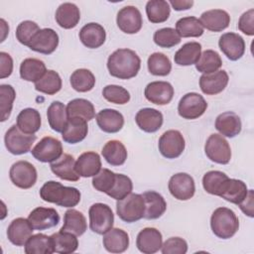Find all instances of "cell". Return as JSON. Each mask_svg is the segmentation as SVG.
<instances>
[{"mask_svg":"<svg viewBox=\"0 0 254 254\" xmlns=\"http://www.w3.org/2000/svg\"><path fill=\"white\" fill-rule=\"evenodd\" d=\"M47 72L46 64L43 61L35 58L25 59L20 65V76L22 79L37 82Z\"/></svg>","mask_w":254,"mask_h":254,"instance_id":"e575fe53","label":"cell"},{"mask_svg":"<svg viewBox=\"0 0 254 254\" xmlns=\"http://www.w3.org/2000/svg\"><path fill=\"white\" fill-rule=\"evenodd\" d=\"M35 89L48 95L56 94L62 89V78L57 71L47 70L43 77L35 82Z\"/></svg>","mask_w":254,"mask_h":254,"instance_id":"ee69618b","label":"cell"},{"mask_svg":"<svg viewBox=\"0 0 254 254\" xmlns=\"http://www.w3.org/2000/svg\"><path fill=\"white\" fill-rule=\"evenodd\" d=\"M163 254H185L188 251V243L181 237L167 239L161 247Z\"/></svg>","mask_w":254,"mask_h":254,"instance_id":"9f6ffc18","label":"cell"},{"mask_svg":"<svg viewBox=\"0 0 254 254\" xmlns=\"http://www.w3.org/2000/svg\"><path fill=\"white\" fill-rule=\"evenodd\" d=\"M40 27L37 23L26 20L21 22L16 29V38L22 45L29 46L33 38L40 31Z\"/></svg>","mask_w":254,"mask_h":254,"instance_id":"11a10c76","label":"cell"},{"mask_svg":"<svg viewBox=\"0 0 254 254\" xmlns=\"http://www.w3.org/2000/svg\"><path fill=\"white\" fill-rule=\"evenodd\" d=\"M75 170L82 178L94 177L101 170L100 156L96 152H84L75 162Z\"/></svg>","mask_w":254,"mask_h":254,"instance_id":"f1b7e54d","label":"cell"},{"mask_svg":"<svg viewBox=\"0 0 254 254\" xmlns=\"http://www.w3.org/2000/svg\"><path fill=\"white\" fill-rule=\"evenodd\" d=\"M176 11H183L190 9L193 5L192 0H171L170 3Z\"/></svg>","mask_w":254,"mask_h":254,"instance_id":"94428289","label":"cell"},{"mask_svg":"<svg viewBox=\"0 0 254 254\" xmlns=\"http://www.w3.org/2000/svg\"><path fill=\"white\" fill-rule=\"evenodd\" d=\"M171 194L179 200L191 198L195 191V185L192 177L187 173H178L171 177L168 185Z\"/></svg>","mask_w":254,"mask_h":254,"instance_id":"7c38bea8","label":"cell"},{"mask_svg":"<svg viewBox=\"0 0 254 254\" xmlns=\"http://www.w3.org/2000/svg\"><path fill=\"white\" fill-rule=\"evenodd\" d=\"M87 121L80 117L68 118L67 123L62 132V137L65 143L76 144L81 142L87 135Z\"/></svg>","mask_w":254,"mask_h":254,"instance_id":"83f0119b","label":"cell"},{"mask_svg":"<svg viewBox=\"0 0 254 254\" xmlns=\"http://www.w3.org/2000/svg\"><path fill=\"white\" fill-rule=\"evenodd\" d=\"M158 147L162 156L167 159H176L185 150V138L178 130H168L160 137Z\"/></svg>","mask_w":254,"mask_h":254,"instance_id":"30bf717a","label":"cell"},{"mask_svg":"<svg viewBox=\"0 0 254 254\" xmlns=\"http://www.w3.org/2000/svg\"><path fill=\"white\" fill-rule=\"evenodd\" d=\"M210 227L215 236L221 239L231 238L239 228L235 212L227 207H217L211 214Z\"/></svg>","mask_w":254,"mask_h":254,"instance_id":"3957f363","label":"cell"},{"mask_svg":"<svg viewBox=\"0 0 254 254\" xmlns=\"http://www.w3.org/2000/svg\"><path fill=\"white\" fill-rule=\"evenodd\" d=\"M9 177L17 188L27 190L36 184L38 175L34 165L28 161H18L11 166Z\"/></svg>","mask_w":254,"mask_h":254,"instance_id":"9c48e42d","label":"cell"},{"mask_svg":"<svg viewBox=\"0 0 254 254\" xmlns=\"http://www.w3.org/2000/svg\"><path fill=\"white\" fill-rule=\"evenodd\" d=\"M16 97L15 89L10 84L0 85V110H1V121H6L12 111L13 102Z\"/></svg>","mask_w":254,"mask_h":254,"instance_id":"f907efd6","label":"cell"},{"mask_svg":"<svg viewBox=\"0 0 254 254\" xmlns=\"http://www.w3.org/2000/svg\"><path fill=\"white\" fill-rule=\"evenodd\" d=\"M52 172L62 180L76 182L79 180V175L75 170L74 158L69 154H63L58 160L51 163Z\"/></svg>","mask_w":254,"mask_h":254,"instance_id":"cb8c5ba5","label":"cell"},{"mask_svg":"<svg viewBox=\"0 0 254 254\" xmlns=\"http://www.w3.org/2000/svg\"><path fill=\"white\" fill-rule=\"evenodd\" d=\"M116 23L123 33L136 34L143 25L141 12L135 6H125L118 11Z\"/></svg>","mask_w":254,"mask_h":254,"instance_id":"4fadbf2b","label":"cell"},{"mask_svg":"<svg viewBox=\"0 0 254 254\" xmlns=\"http://www.w3.org/2000/svg\"><path fill=\"white\" fill-rule=\"evenodd\" d=\"M34 227L29 219L18 217L11 221L7 229L9 241L16 246H25L28 239L33 235Z\"/></svg>","mask_w":254,"mask_h":254,"instance_id":"d6986e66","label":"cell"},{"mask_svg":"<svg viewBox=\"0 0 254 254\" xmlns=\"http://www.w3.org/2000/svg\"><path fill=\"white\" fill-rule=\"evenodd\" d=\"M33 157L42 163H53L63 155V146L57 138L44 137L31 151Z\"/></svg>","mask_w":254,"mask_h":254,"instance_id":"8fae6325","label":"cell"},{"mask_svg":"<svg viewBox=\"0 0 254 254\" xmlns=\"http://www.w3.org/2000/svg\"><path fill=\"white\" fill-rule=\"evenodd\" d=\"M54 251L60 254L73 253L78 247V240L76 235L71 232L62 231L56 232L51 235Z\"/></svg>","mask_w":254,"mask_h":254,"instance_id":"8d00e7d4","label":"cell"},{"mask_svg":"<svg viewBox=\"0 0 254 254\" xmlns=\"http://www.w3.org/2000/svg\"><path fill=\"white\" fill-rule=\"evenodd\" d=\"M176 31L181 38H197L203 34V27L199 19L193 16H188L177 21Z\"/></svg>","mask_w":254,"mask_h":254,"instance_id":"b9f144b4","label":"cell"},{"mask_svg":"<svg viewBox=\"0 0 254 254\" xmlns=\"http://www.w3.org/2000/svg\"><path fill=\"white\" fill-rule=\"evenodd\" d=\"M59 45V35L51 28L41 29L29 44V48L44 55H51Z\"/></svg>","mask_w":254,"mask_h":254,"instance_id":"5bb4252c","label":"cell"},{"mask_svg":"<svg viewBox=\"0 0 254 254\" xmlns=\"http://www.w3.org/2000/svg\"><path fill=\"white\" fill-rule=\"evenodd\" d=\"M43 200L63 207H73L80 201V191L73 187H65L59 182L49 181L40 190Z\"/></svg>","mask_w":254,"mask_h":254,"instance_id":"7a4b0ae2","label":"cell"},{"mask_svg":"<svg viewBox=\"0 0 254 254\" xmlns=\"http://www.w3.org/2000/svg\"><path fill=\"white\" fill-rule=\"evenodd\" d=\"M203 28L211 32H221L230 24L229 14L222 9H211L203 12L199 19Z\"/></svg>","mask_w":254,"mask_h":254,"instance_id":"603a6c76","label":"cell"},{"mask_svg":"<svg viewBox=\"0 0 254 254\" xmlns=\"http://www.w3.org/2000/svg\"><path fill=\"white\" fill-rule=\"evenodd\" d=\"M89 227L97 234H105L114 223V214L109 205L101 202L93 203L88 210Z\"/></svg>","mask_w":254,"mask_h":254,"instance_id":"5b68a950","label":"cell"},{"mask_svg":"<svg viewBox=\"0 0 254 254\" xmlns=\"http://www.w3.org/2000/svg\"><path fill=\"white\" fill-rule=\"evenodd\" d=\"M228 179V176L220 171H209L202 178V186L206 192L217 195L223 183Z\"/></svg>","mask_w":254,"mask_h":254,"instance_id":"c3c4849f","label":"cell"},{"mask_svg":"<svg viewBox=\"0 0 254 254\" xmlns=\"http://www.w3.org/2000/svg\"><path fill=\"white\" fill-rule=\"evenodd\" d=\"M41 115L35 108H25L17 116V126L25 134H35L41 128Z\"/></svg>","mask_w":254,"mask_h":254,"instance_id":"d6a6232c","label":"cell"},{"mask_svg":"<svg viewBox=\"0 0 254 254\" xmlns=\"http://www.w3.org/2000/svg\"><path fill=\"white\" fill-rule=\"evenodd\" d=\"M142 196L145 201L144 218L157 219L165 213L167 209V202L162 194L154 190H148L143 192Z\"/></svg>","mask_w":254,"mask_h":254,"instance_id":"f546056e","label":"cell"},{"mask_svg":"<svg viewBox=\"0 0 254 254\" xmlns=\"http://www.w3.org/2000/svg\"><path fill=\"white\" fill-rule=\"evenodd\" d=\"M116 174L108 169H101L97 175H95L92 179L93 188L101 192L108 193L115 182Z\"/></svg>","mask_w":254,"mask_h":254,"instance_id":"db71d44e","label":"cell"},{"mask_svg":"<svg viewBox=\"0 0 254 254\" xmlns=\"http://www.w3.org/2000/svg\"><path fill=\"white\" fill-rule=\"evenodd\" d=\"M206 157L217 164L226 165L231 159V149L226 139L220 134H211L204 145Z\"/></svg>","mask_w":254,"mask_h":254,"instance_id":"52a82bcc","label":"cell"},{"mask_svg":"<svg viewBox=\"0 0 254 254\" xmlns=\"http://www.w3.org/2000/svg\"><path fill=\"white\" fill-rule=\"evenodd\" d=\"M103 246L110 253H122L129 247V235L120 228H111L103 235Z\"/></svg>","mask_w":254,"mask_h":254,"instance_id":"4dcf8cb0","label":"cell"},{"mask_svg":"<svg viewBox=\"0 0 254 254\" xmlns=\"http://www.w3.org/2000/svg\"><path fill=\"white\" fill-rule=\"evenodd\" d=\"M30 223L36 230H45L59 224L60 215L55 208L52 207H36L28 217Z\"/></svg>","mask_w":254,"mask_h":254,"instance_id":"ac0fdd59","label":"cell"},{"mask_svg":"<svg viewBox=\"0 0 254 254\" xmlns=\"http://www.w3.org/2000/svg\"><path fill=\"white\" fill-rule=\"evenodd\" d=\"M238 29L247 36L254 35V9L244 12L238 21Z\"/></svg>","mask_w":254,"mask_h":254,"instance_id":"6f0895ef","label":"cell"},{"mask_svg":"<svg viewBox=\"0 0 254 254\" xmlns=\"http://www.w3.org/2000/svg\"><path fill=\"white\" fill-rule=\"evenodd\" d=\"M228 80V74L223 69L211 73H203L199 77V87L204 94L215 95L224 90Z\"/></svg>","mask_w":254,"mask_h":254,"instance_id":"ffe728a7","label":"cell"},{"mask_svg":"<svg viewBox=\"0 0 254 254\" xmlns=\"http://www.w3.org/2000/svg\"><path fill=\"white\" fill-rule=\"evenodd\" d=\"M218 46L221 52L230 61H237L245 53V42L243 38L232 32L224 33L220 36Z\"/></svg>","mask_w":254,"mask_h":254,"instance_id":"9a60e30c","label":"cell"},{"mask_svg":"<svg viewBox=\"0 0 254 254\" xmlns=\"http://www.w3.org/2000/svg\"><path fill=\"white\" fill-rule=\"evenodd\" d=\"M146 14L151 23H164L171 14L170 4L165 0H150L146 4Z\"/></svg>","mask_w":254,"mask_h":254,"instance_id":"60d3db41","label":"cell"},{"mask_svg":"<svg viewBox=\"0 0 254 254\" xmlns=\"http://www.w3.org/2000/svg\"><path fill=\"white\" fill-rule=\"evenodd\" d=\"M148 69L150 73L157 76H166L172 70L170 59L163 53H154L148 58Z\"/></svg>","mask_w":254,"mask_h":254,"instance_id":"7dc6e473","label":"cell"},{"mask_svg":"<svg viewBox=\"0 0 254 254\" xmlns=\"http://www.w3.org/2000/svg\"><path fill=\"white\" fill-rule=\"evenodd\" d=\"M221 65L222 60L218 53L213 50H205L195 64V68L202 73H211L217 71Z\"/></svg>","mask_w":254,"mask_h":254,"instance_id":"bcb514c9","label":"cell"},{"mask_svg":"<svg viewBox=\"0 0 254 254\" xmlns=\"http://www.w3.org/2000/svg\"><path fill=\"white\" fill-rule=\"evenodd\" d=\"M238 206L245 215L253 217V190H248L247 196L241 203L238 204Z\"/></svg>","mask_w":254,"mask_h":254,"instance_id":"91938a15","label":"cell"},{"mask_svg":"<svg viewBox=\"0 0 254 254\" xmlns=\"http://www.w3.org/2000/svg\"><path fill=\"white\" fill-rule=\"evenodd\" d=\"M102 95L107 101L114 104L123 105L130 100L129 91L126 88L116 84L106 85L102 90Z\"/></svg>","mask_w":254,"mask_h":254,"instance_id":"f5cc1de1","label":"cell"},{"mask_svg":"<svg viewBox=\"0 0 254 254\" xmlns=\"http://www.w3.org/2000/svg\"><path fill=\"white\" fill-rule=\"evenodd\" d=\"M153 40L155 44L161 48L170 49L181 42V37L174 28H162L154 33Z\"/></svg>","mask_w":254,"mask_h":254,"instance_id":"681fc988","label":"cell"},{"mask_svg":"<svg viewBox=\"0 0 254 254\" xmlns=\"http://www.w3.org/2000/svg\"><path fill=\"white\" fill-rule=\"evenodd\" d=\"M80 42L89 49H97L101 47L106 39L104 28L98 23H88L79 31Z\"/></svg>","mask_w":254,"mask_h":254,"instance_id":"484cf974","label":"cell"},{"mask_svg":"<svg viewBox=\"0 0 254 254\" xmlns=\"http://www.w3.org/2000/svg\"><path fill=\"white\" fill-rule=\"evenodd\" d=\"M87 229V223L82 212L69 208L65 211L64 216V225L62 226V231L71 232L76 236L82 235Z\"/></svg>","mask_w":254,"mask_h":254,"instance_id":"d590c367","label":"cell"},{"mask_svg":"<svg viewBox=\"0 0 254 254\" xmlns=\"http://www.w3.org/2000/svg\"><path fill=\"white\" fill-rule=\"evenodd\" d=\"M214 125L220 135L228 138L237 136L242 128L240 117L232 111H226L219 114L215 119Z\"/></svg>","mask_w":254,"mask_h":254,"instance_id":"4316f807","label":"cell"},{"mask_svg":"<svg viewBox=\"0 0 254 254\" xmlns=\"http://www.w3.org/2000/svg\"><path fill=\"white\" fill-rule=\"evenodd\" d=\"M55 18L60 27L64 29H72L80 20V12L75 4L65 2L58 7Z\"/></svg>","mask_w":254,"mask_h":254,"instance_id":"1f68e13d","label":"cell"},{"mask_svg":"<svg viewBox=\"0 0 254 254\" xmlns=\"http://www.w3.org/2000/svg\"><path fill=\"white\" fill-rule=\"evenodd\" d=\"M26 254H52L54 247L51 236L43 233L32 235L25 244Z\"/></svg>","mask_w":254,"mask_h":254,"instance_id":"7bdbcfd3","label":"cell"},{"mask_svg":"<svg viewBox=\"0 0 254 254\" xmlns=\"http://www.w3.org/2000/svg\"><path fill=\"white\" fill-rule=\"evenodd\" d=\"M70 84L78 92H87L94 87L95 76L89 69L78 68L71 73Z\"/></svg>","mask_w":254,"mask_h":254,"instance_id":"f6af8a7d","label":"cell"},{"mask_svg":"<svg viewBox=\"0 0 254 254\" xmlns=\"http://www.w3.org/2000/svg\"><path fill=\"white\" fill-rule=\"evenodd\" d=\"M101 154L111 166H121L127 159V150L123 143L118 140L108 141L103 146Z\"/></svg>","mask_w":254,"mask_h":254,"instance_id":"74e56055","label":"cell"},{"mask_svg":"<svg viewBox=\"0 0 254 254\" xmlns=\"http://www.w3.org/2000/svg\"><path fill=\"white\" fill-rule=\"evenodd\" d=\"M95 119L98 127L106 133H117L124 125L123 115L115 109H102L96 114Z\"/></svg>","mask_w":254,"mask_h":254,"instance_id":"d4e9b609","label":"cell"},{"mask_svg":"<svg viewBox=\"0 0 254 254\" xmlns=\"http://www.w3.org/2000/svg\"><path fill=\"white\" fill-rule=\"evenodd\" d=\"M0 78L11 75L13 71V60L11 56L5 52H0Z\"/></svg>","mask_w":254,"mask_h":254,"instance_id":"680465c9","label":"cell"},{"mask_svg":"<svg viewBox=\"0 0 254 254\" xmlns=\"http://www.w3.org/2000/svg\"><path fill=\"white\" fill-rule=\"evenodd\" d=\"M144 94L151 103L166 105L173 99L174 87L168 81H152L145 87Z\"/></svg>","mask_w":254,"mask_h":254,"instance_id":"2e32d148","label":"cell"},{"mask_svg":"<svg viewBox=\"0 0 254 254\" xmlns=\"http://www.w3.org/2000/svg\"><path fill=\"white\" fill-rule=\"evenodd\" d=\"M47 117L50 127L56 132H63L68 117L66 113V107L61 101H54L48 107Z\"/></svg>","mask_w":254,"mask_h":254,"instance_id":"f35d334b","label":"cell"},{"mask_svg":"<svg viewBox=\"0 0 254 254\" xmlns=\"http://www.w3.org/2000/svg\"><path fill=\"white\" fill-rule=\"evenodd\" d=\"M133 190V184L129 177L123 174H116V179L111 190L107 193L110 197L120 200L130 194Z\"/></svg>","mask_w":254,"mask_h":254,"instance_id":"816d5d0a","label":"cell"},{"mask_svg":"<svg viewBox=\"0 0 254 254\" xmlns=\"http://www.w3.org/2000/svg\"><path fill=\"white\" fill-rule=\"evenodd\" d=\"M248 189L246 184L237 179L228 178L222 185L218 196L234 204L241 203L247 196Z\"/></svg>","mask_w":254,"mask_h":254,"instance_id":"44dd1931","label":"cell"},{"mask_svg":"<svg viewBox=\"0 0 254 254\" xmlns=\"http://www.w3.org/2000/svg\"><path fill=\"white\" fill-rule=\"evenodd\" d=\"M201 55V45L197 42H189L180 48L175 56L174 61L179 65H191L195 64Z\"/></svg>","mask_w":254,"mask_h":254,"instance_id":"836d02e7","label":"cell"},{"mask_svg":"<svg viewBox=\"0 0 254 254\" xmlns=\"http://www.w3.org/2000/svg\"><path fill=\"white\" fill-rule=\"evenodd\" d=\"M135 121L138 127L147 133H154L158 131L163 125V114L155 108H142L136 116Z\"/></svg>","mask_w":254,"mask_h":254,"instance_id":"7402d4cb","label":"cell"},{"mask_svg":"<svg viewBox=\"0 0 254 254\" xmlns=\"http://www.w3.org/2000/svg\"><path fill=\"white\" fill-rule=\"evenodd\" d=\"M67 117H80L86 121L94 118L95 110L93 104L84 98H75L70 100L66 105Z\"/></svg>","mask_w":254,"mask_h":254,"instance_id":"ab89813d","label":"cell"},{"mask_svg":"<svg viewBox=\"0 0 254 254\" xmlns=\"http://www.w3.org/2000/svg\"><path fill=\"white\" fill-rule=\"evenodd\" d=\"M37 136L35 134H25L23 133L17 125H12L6 132L4 137V142L6 149L13 155H23L28 153Z\"/></svg>","mask_w":254,"mask_h":254,"instance_id":"8992f818","label":"cell"},{"mask_svg":"<svg viewBox=\"0 0 254 254\" xmlns=\"http://www.w3.org/2000/svg\"><path fill=\"white\" fill-rule=\"evenodd\" d=\"M207 108V102L202 95L196 92H189L185 94L179 101L178 112L181 117L192 120L200 117Z\"/></svg>","mask_w":254,"mask_h":254,"instance_id":"ba28073f","label":"cell"},{"mask_svg":"<svg viewBox=\"0 0 254 254\" xmlns=\"http://www.w3.org/2000/svg\"><path fill=\"white\" fill-rule=\"evenodd\" d=\"M141 67L139 56L130 49H118L113 52L107 60L109 73L119 79H130L135 77Z\"/></svg>","mask_w":254,"mask_h":254,"instance_id":"6da1fadb","label":"cell"},{"mask_svg":"<svg viewBox=\"0 0 254 254\" xmlns=\"http://www.w3.org/2000/svg\"><path fill=\"white\" fill-rule=\"evenodd\" d=\"M145 201L142 194L130 193L117 200L116 213L119 218L127 223H132L144 217Z\"/></svg>","mask_w":254,"mask_h":254,"instance_id":"277c9868","label":"cell"},{"mask_svg":"<svg viewBox=\"0 0 254 254\" xmlns=\"http://www.w3.org/2000/svg\"><path fill=\"white\" fill-rule=\"evenodd\" d=\"M163 245L162 233L154 227L142 229L136 238L138 250L144 254H154L158 252Z\"/></svg>","mask_w":254,"mask_h":254,"instance_id":"e0dca14e","label":"cell"}]
</instances>
